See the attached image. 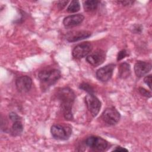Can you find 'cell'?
<instances>
[{"mask_svg":"<svg viewBox=\"0 0 152 152\" xmlns=\"http://www.w3.org/2000/svg\"><path fill=\"white\" fill-rule=\"evenodd\" d=\"M80 9V2L78 1H72L68 5L66 11L69 13H74L78 12Z\"/></svg>","mask_w":152,"mask_h":152,"instance_id":"17","label":"cell"},{"mask_svg":"<svg viewBox=\"0 0 152 152\" xmlns=\"http://www.w3.org/2000/svg\"><path fill=\"white\" fill-rule=\"evenodd\" d=\"M113 151H128V150L125 148H124V147L118 146V147H116V148H115L113 150Z\"/></svg>","mask_w":152,"mask_h":152,"instance_id":"25","label":"cell"},{"mask_svg":"<svg viewBox=\"0 0 152 152\" xmlns=\"http://www.w3.org/2000/svg\"><path fill=\"white\" fill-rule=\"evenodd\" d=\"M93 49L90 42H83L77 45L72 50V54L74 58L81 59L88 55Z\"/></svg>","mask_w":152,"mask_h":152,"instance_id":"7","label":"cell"},{"mask_svg":"<svg viewBox=\"0 0 152 152\" xmlns=\"http://www.w3.org/2000/svg\"><path fill=\"white\" fill-rule=\"evenodd\" d=\"M119 3H121L124 6H128V5H132L134 2L132 1H119Z\"/></svg>","mask_w":152,"mask_h":152,"instance_id":"24","label":"cell"},{"mask_svg":"<svg viewBox=\"0 0 152 152\" xmlns=\"http://www.w3.org/2000/svg\"><path fill=\"white\" fill-rule=\"evenodd\" d=\"M9 117L10 118V119L14 122L15 121H17V120H19L20 119V116L15 113L14 112H11L10 114H9Z\"/></svg>","mask_w":152,"mask_h":152,"instance_id":"22","label":"cell"},{"mask_svg":"<svg viewBox=\"0 0 152 152\" xmlns=\"http://www.w3.org/2000/svg\"><path fill=\"white\" fill-rule=\"evenodd\" d=\"M127 52L126 50L123 49L122 50H121L120 52H119L118 56H117V61H120L122 59H124L126 56H127Z\"/></svg>","mask_w":152,"mask_h":152,"instance_id":"20","label":"cell"},{"mask_svg":"<svg viewBox=\"0 0 152 152\" xmlns=\"http://www.w3.org/2000/svg\"><path fill=\"white\" fill-rule=\"evenodd\" d=\"M105 52L101 49H98L88 55L86 58V61L92 66H97L101 65L105 60Z\"/></svg>","mask_w":152,"mask_h":152,"instance_id":"9","label":"cell"},{"mask_svg":"<svg viewBox=\"0 0 152 152\" xmlns=\"http://www.w3.org/2000/svg\"><path fill=\"white\" fill-rule=\"evenodd\" d=\"M138 90H139V92L140 93V94L141 95H142L145 97H151V94L150 91H148V90H147L144 88L140 87Z\"/></svg>","mask_w":152,"mask_h":152,"instance_id":"19","label":"cell"},{"mask_svg":"<svg viewBox=\"0 0 152 152\" xmlns=\"http://www.w3.org/2000/svg\"><path fill=\"white\" fill-rule=\"evenodd\" d=\"M80 88L87 91V93H88V94H93L94 90L93 87L87 83H82L80 85Z\"/></svg>","mask_w":152,"mask_h":152,"instance_id":"18","label":"cell"},{"mask_svg":"<svg viewBox=\"0 0 152 152\" xmlns=\"http://www.w3.org/2000/svg\"><path fill=\"white\" fill-rule=\"evenodd\" d=\"M84 17L81 14H74L67 16L63 20V24L66 28H71L80 25L84 20Z\"/></svg>","mask_w":152,"mask_h":152,"instance_id":"12","label":"cell"},{"mask_svg":"<svg viewBox=\"0 0 152 152\" xmlns=\"http://www.w3.org/2000/svg\"><path fill=\"white\" fill-rule=\"evenodd\" d=\"M57 97L61 102V106L65 118L71 120L72 119V106L75 100L74 93L68 87L62 88L58 91Z\"/></svg>","mask_w":152,"mask_h":152,"instance_id":"1","label":"cell"},{"mask_svg":"<svg viewBox=\"0 0 152 152\" xmlns=\"http://www.w3.org/2000/svg\"><path fill=\"white\" fill-rule=\"evenodd\" d=\"M151 69V64L148 62L138 61L134 65L135 75L138 77H142L148 73Z\"/></svg>","mask_w":152,"mask_h":152,"instance_id":"13","label":"cell"},{"mask_svg":"<svg viewBox=\"0 0 152 152\" xmlns=\"http://www.w3.org/2000/svg\"><path fill=\"white\" fill-rule=\"evenodd\" d=\"M86 144L90 148L100 151L105 150L108 145L107 142L105 140L96 136H91L87 138L86 140Z\"/></svg>","mask_w":152,"mask_h":152,"instance_id":"6","label":"cell"},{"mask_svg":"<svg viewBox=\"0 0 152 152\" xmlns=\"http://www.w3.org/2000/svg\"><path fill=\"white\" fill-rule=\"evenodd\" d=\"M23 131V126L21 122V120H17L13 122V124L11 126V133L13 136H17L20 135Z\"/></svg>","mask_w":152,"mask_h":152,"instance_id":"15","label":"cell"},{"mask_svg":"<svg viewBox=\"0 0 152 152\" xmlns=\"http://www.w3.org/2000/svg\"><path fill=\"white\" fill-rule=\"evenodd\" d=\"M100 3L99 1L97 0H87L84 2L83 6L84 10L87 12L93 11L95 10L99 4Z\"/></svg>","mask_w":152,"mask_h":152,"instance_id":"16","label":"cell"},{"mask_svg":"<svg viewBox=\"0 0 152 152\" xmlns=\"http://www.w3.org/2000/svg\"><path fill=\"white\" fill-rule=\"evenodd\" d=\"M115 66V64H110L99 69L96 72V77L98 80L102 82L109 81L112 76Z\"/></svg>","mask_w":152,"mask_h":152,"instance_id":"8","label":"cell"},{"mask_svg":"<svg viewBox=\"0 0 152 152\" xmlns=\"http://www.w3.org/2000/svg\"><path fill=\"white\" fill-rule=\"evenodd\" d=\"M68 1H58L57 2L58 7L59 8V10H62L66 6V5L68 4Z\"/></svg>","mask_w":152,"mask_h":152,"instance_id":"23","label":"cell"},{"mask_svg":"<svg viewBox=\"0 0 152 152\" xmlns=\"http://www.w3.org/2000/svg\"><path fill=\"white\" fill-rule=\"evenodd\" d=\"M61 75L60 71L57 69L43 70L38 73L39 79L46 86L54 84L61 78Z\"/></svg>","mask_w":152,"mask_h":152,"instance_id":"2","label":"cell"},{"mask_svg":"<svg viewBox=\"0 0 152 152\" xmlns=\"http://www.w3.org/2000/svg\"><path fill=\"white\" fill-rule=\"evenodd\" d=\"M151 75H148L145 76V77L144 78V83L148 86L150 89H151Z\"/></svg>","mask_w":152,"mask_h":152,"instance_id":"21","label":"cell"},{"mask_svg":"<svg viewBox=\"0 0 152 152\" xmlns=\"http://www.w3.org/2000/svg\"><path fill=\"white\" fill-rule=\"evenodd\" d=\"M119 77L121 78H126L131 74L130 65L126 62H124L120 64L119 66Z\"/></svg>","mask_w":152,"mask_h":152,"instance_id":"14","label":"cell"},{"mask_svg":"<svg viewBox=\"0 0 152 152\" xmlns=\"http://www.w3.org/2000/svg\"><path fill=\"white\" fill-rule=\"evenodd\" d=\"M119 112L113 107L106 108L102 115V120L109 125H116L119 121Z\"/></svg>","mask_w":152,"mask_h":152,"instance_id":"4","label":"cell"},{"mask_svg":"<svg viewBox=\"0 0 152 152\" xmlns=\"http://www.w3.org/2000/svg\"><path fill=\"white\" fill-rule=\"evenodd\" d=\"M32 85L31 78L27 75H23L17 78L15 86L17 90L20 93H26L28 91Z\"/></svg>","mask_w":152,"mask_h":152,"instance_id":"10","label":"cell"},{"mask_svg":"<svg viewBox=\"0 0 152 152\" xmlns=\"http://www.w3.org/2000/svg\"><path fill=\"white\" fill-rule=\"evenodd\" d=\"M52 137L57 140H65L71 135L72 130L69 126L61 125H53L50 128Z\"/></svg>","mask_w":152,"mask_h":152,"instance_id":"3","label":"cell"},{"mask_svg":"<svg viewBox=\"0 0 152 152\" xmlns=\"http://www.w3.org/2000/svg\"><path fill=\"white\" fill-rule=\"evenodd\" d=\"M91 34V32L86 30L73 31L68 33L65 36V39L69 42H75L87 39L89 37Z\"/></svg>","mask_w":152,"mask_h":152,"instance_id":"11","label":"cell"},{"mask_svg":"<svg viewBox=\"0 0 152 152\" xmlns=\"http://www.w3.org/2000/svg\"><path fill=\"white\" fill-rule=\"evenodd\" d=\"M85 102L87 109L91 115L94 117L99 112L101 108V102L93 94H88L85 97Z\"/></svg>","mask_w":152,"mask_h":152,"instance_id":"5","label":"cell"}]
</instances>
